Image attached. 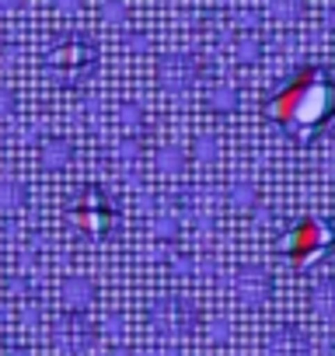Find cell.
<instances>
[{"label": "cell", "instance_id": "obj_1", "mask_svg": "<svg viewBox=\"0 0 335 356\" xmlns=\"http://www.w3.org/2000/svg\"><path fill=\"white\" fill-rule=\"evenodd\" d=\"M265 115L290 140H314L335 119V81L321 67H304L269 98Z\"/></svg>", "mask_w": 335, "mask_h": 356}, {"label": "cell", "instance_id": "obj_2", "mask_svg": "<svg viewBox=\"0 0 335 356\" xmlns=\"http://www.w3.org/2000/svg\"><path fill=\"white\" fill-rule=\"evenodd\" d=\"M332 241H335V231H332L328 224H321V220H304V224H297V227L286 234V255H290L293 262H314V259H321V255L332 248Z\"/></svg>", "mask_w": 335, "mask_h": 356}]
</instances>
